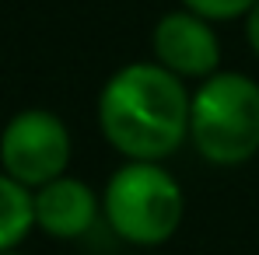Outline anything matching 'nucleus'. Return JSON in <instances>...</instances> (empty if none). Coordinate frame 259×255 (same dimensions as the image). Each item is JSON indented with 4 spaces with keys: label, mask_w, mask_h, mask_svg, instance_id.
Masks as SVG:
<instances>
[{
    "label": "nucleus",
    "mask_w": 259,
    "mask_h": 255,
    "mask_svg": "<svg viewBox=\"0 0 259 255\" xmlns=\"http://www.w3.org/2000/svg\"><path fill=\"white\" fill-rule=\"evenodd\" d=\"M182 185L158 161H126L102 192V213L112 231L140 248L165 245L182 224Z\"/></svg>",
    "instance_id": "3"
},
{
    "label": "nucleus",
    "mask_w": 259,
    "mask_h": 255,
    "mask_svg": "<svg viewBox=\"0 0 259 255\" xmlns=\"http://www.w3.org/2000/svg\"><path fill=\"white\" fill-rule=\"evenodd\" d=\"M189 91L161 63H126L98 94V126L130 161H161L189 136Z\"/></svg>",
    "instance_id": "1"
},
{
    "label": "nucleus",
    "mask_w": 259,
    "mask_h": 255,
    "mask_svg": "<svg viewBox=\"0 0 259 255\" xmlns=\"http://www.w3.org/2000/svg\"><path fill=\"white\" fill-rule=\"evenodd\" d=\"M189 140L221 168L259 154V84L245 74H210L189 98Z\"/></svg>",
    "instance_id": "2"
},
{
    "label": "nucleus",
    "mask_w": 259,
    "mask_h": 255,
    "mask_svg": "<svg viewBox=\"0 0 259 255\" xmlns=\"http://www.w3.org/2000/svg\"><path fill=\"white\" fill-rule=\"evenodd\" d=\"M0 255H18V252H0Z\"/></svg>",
    "instance_id": "10"
},
{
    "label": "nucleus",
    "mask_w": 259,
    "mask_h": 255,
    "mask_svg": "<svg viewBox=\"0 0 259 255\" xmlns=\"http://www.w3.org/2000/svg\"><path fill=\"white\" fill-rule=\"evenodd\" d=\"M0 165L11 178L28 189L67 175L70 165V133L60 116L46 109H25L7 119L0 133Z\"/></svg>",
    "instance_id": "4"
},
{
    "label": "nucleus",
    "mask_w": 259,
    "mask_h": 255,
    "mask_svg": "<svg viewBox=\"0 0 259 255\" xmlns=\"http://www.w3.org/2000/svg\"><path fill=\"white\" fill-rule=\"evenodd\" d=\"M186 11L207 18V21H231V18H245L256 0H182Z\"/></svg>",
    "instance_id": "8"
},
{
    "label": "nucleus",
    "mask_w": 259,
    "mask_h": 255,
    "mask_svg": "<svg viewBox=\"0 0 259 255\" xmlns=\"http://www.w3.org/2000/svg\"><path fill=\"white\" fill-rule=\"evenodd\" d=\"M245 39L252 45V53L259 56V0H256V7L245 14Z\"/></svg>",
    "instance_id": "9"
},
{
    "label": "nucleus",
    "mask_w": 259,
    "mask_h": 255,
    "mask_svg": "<svg viewBox=\"0 0 259 255\" xmlns=\"http://www.w3.org/2000/svg\"><path fill=\"white\" fill-rule=\"evenodd\" d=\"M98 210H102V199L81 178L60 175L35 189V227H42L49 238L74 241L88 234Z\"/></svg>",
    "instance_id": "6"
},
{
    "label": "nucleus",
    "mask_w": 259,
    "mask_h": 255,
    "mask_svg": "<svg viewBox=\"0 0 259 255\" xmlns=\"http://www.w3.org/2000/svg\"><path fill=\"white\" fill-rule=\"evenodd\" d=\"M154 60L179 77L207 81L221 67V42L207 18L193 11H168L154 25Z\"/></svg>",
    "instance_id": "5"
},
{
    "label": "nucleus",
    "mask_w": 259,
    "mask_h": 255,
    "mask_svg": "<svg viewBox=\"0 0 259 255\" xmlns=\"http://www.w3.org/2000/svg\"><path fill=\"white\" fill-rule=\"evenodd\" d=\"M35 227V192L0 171V252H14Z\"/></svg>",
    "instance_id": "7"
}]
</instances>
